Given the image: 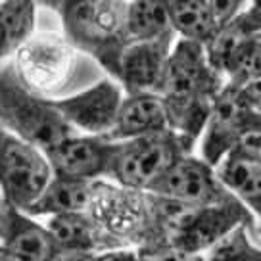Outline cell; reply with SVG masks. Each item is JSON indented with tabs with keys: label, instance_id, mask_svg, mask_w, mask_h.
<instances>
[{
	"label": "cell",
	"instance_id": "obj_9",
	"mask_svg": "<svg viewBox=\"0 0 261 261\" xmlns=\"http://www.w3.org/2000/svg\"><path fill=\"white\" fill-rule=\"evenodd\" d=\"M117 142L108 137L73 135L46 152L54 177L98 182L108 180Z\"/></svg>",
	"mask_w": 261,
	"mask_h": 261
},
{
	"label": "cell",
	"instance_id": "obj_12",
	"mask_svg": "<svg viewBox=\"0 0 261 261\" xmlns=\"http://www.w3.org/2000/svg\"><path fill=\"white\" fill-rule=\"evenodd\" d=\"M177 39V35H169L160 41L130 42L123 52L119 73L115 79L123 87L125 94L160 92L163 73Z\"/></svg>",
	"mask_w": 261,
	"mask_h": 261
},
{
	"label": "cell",
	"instance_id": "obj_17",
	"mask_svg": "<svg viewBox=\"0 0 261 261\" xmlns=\"http://www.w3.org/2000/svg\"><path fill=\"white\" fill-rule=\"evenodd\" d=\"M37 6L31 0L0 2V69L37 33Z\"/></svg>",
	"mask_w": 261,
	"mask_h": 261
},
{
	"label": "cell",
	"instance_id": "obj_11",
	"mask_svg": "<svg viewBox=\"0 0 261 261\" xmlns=\"http://www.w3.org/2000/svg\"><path fill=\"white\" fill-rule=\"evenodd\" d=\"M0 252L14 261H50L62 248L44 223L0 196Z\"/></svg>",
	"mask_w": 261,
	"mask_h": 261
},
{
	"label": "cell",
	"instance_id": "obj_21",
	"mask_svg": "<svg viewBox=\"0 0 261 261\" xmlns=\"http://www.w3.org/2000/svg\"><path fill=\"white\" fill-rule=\"evenodd\" d=\"M232 27L244 37H259L261 35V0L246 2V8L232 21Z\"/></svg>",
	"mask_w": 261,
	"mask_h": 261
},
{
	"label": "cell",
	"instance_id": "obj_1",
	"mask_svg": "<svg viewBox=\"0 0 261 261\" xmlns=\"http://www.w3.org/2000/svg\"><path fill=\"white\" fill-rule=\"evenodd\" d=\"M227 79L210 64L202 44L177 39L169 56L160 96L169 119V129L192 152L204 135L215 100Z\"/></svg>",
	"mask_w": 261,
	"mask_h": 261
},
{
	"label": "cell",
	"instance_id": "obj_15",
	"mask_svg": "<svg viewBox=\"0 0 261 261\" xmlns=\"http://www.w3.org/2000/svg\"><path fill=\"white\" fill-rule=\"evenodd\" d=\"M94 192H96V182L52 177L48 187L25 210V213L35 219L39 217L48 219V217L64 215V213L89 212Z\"/></svg>",
	"mask_w": 261,
	"mask_h": 261
},
{
	"label": "cell",
	"instance_id": "obj_14",
	"mask_svg": "<svg viewBox=\"0 0 261 261\" xmlns=\"http://www.w3.org/2000/svg\"><path fill=\"white\" fill-rule=\"evenodd\" d=\"M167 130L171 129L162 96L155 92H139L125 94L114 129L110 130L108 139L114 142H127L162 135Z\"/></svg>",
	"mask_w": 261,
	"mask_h": 261
},
{
	"label": "cell",
	"instance_id": "obj_5",
	"mask_svg": "<svg viewBox=\"0 0 261 261\" xmlns=\"http://www.w3.org/2000/svg\"><path fill=\"white\" fill-rule=\"evenodd\" d=\"M194 154L177 133L117 142L108 182L121 188L148 192V188L169 171L182 155Z\"/></svg>",
	"mask_w": 261,
	"mask_h": 261
},
{
	"label": "cell",
	"instance_id": "obj_16",
	"mask_svg": "<svg viewBox=\"0 0 261 261\" xmlns=\"http://www.w3.org/2000/svg\"><path fill=\"white\" fill-rule=\"evenodd\" d=\"M221 182L252 213L255 238L261 240V162L228 154L217 167Z\"/></svg>",
	"mask_w": 261,
	"mask_h": 261
},
{
	"label": "cell",
	"instance_id": "obj_4",
	"mask_svg": "<svg viewBox=\"0 0 261 261\" xmlns=\"http://www.w3.org/2000/svg\"><path fill=\"white\" fill-rule=\"evenodd\" d=\"M79 54L64 33H35L10 65L31 92L46 100H58L73 79Z\"/></svg>",
	"mask_w": 261,
	"mask_h": 261
},
{
	"label": "cell",
	"instance_id": "obj_8",
	"mask_svg": "<svg viewBox=\"0 0 261 261\" xmlns=\"http://www.w3.org/2000/svg\"><path fill=\"white\" fill-rule=\"evenodd\" d=\"M148 192L200 207L221 205L234 200V196L221 182L217 169L194 154L182 155L148 188Z\"/></svg>",
	"mask_w": 261,
	"mask_h": 261
},
{
	"label": "cell",
	"instance_id": "obj_20",
	"mask_svg": "<svg viewBox=\"0 0 261 261\" xmlns=\"http://www.w3.org/2000/svg\"><path fill=\"white\" fill-rule=\"evenodd\" d=\"M210 261H261V244L255 238L253 225H240L219 240L210 252Z\"/></svg>",
	"mask_w": 261,
	"mask_h": 261
},
{
	"label": "cell",
	"instance_id": "obj_3",
	"mask_svg": "<svg viewBox=\"0 0 261 261\" xmlns=\"http://www.w3.org/2000/svg\"><path fill=\"white\" fill-rule=\"evenodd\" d=\"M0 123L44 154L77 135L52 100L31 92L10 64L0 69Z\"/></svg>",
	"mask_w": 261,
	"mask_h": 261
},
{
	"label": "cell",
	"instance_id": "obj_18",
	"mask_svg": "<svg viewBox=\"0 0 261 261\" xmlns=\"http://www.w3.org/2000/svg\"><path fill=\"white\" fill-rule=\"evenodd\" d=\"M173 31L179 39L212 44L223 31L215 19L212 0H171L167 2Z\"/></svg>",
	"mask_w": 261,
	"mask_h": 261
},
{
	"label": "cell",
	"instance_id": "obj_22",
	"mask_svg": "<svg viewBox=\"0 0 261 261\" xmlns=\"http://www.w3.org/2000/svg\"><path fill=\"white\" fill-rule=\"evenodd\" d=\"M139 255L152 261H210L205 257V253H190L177 248H155L148 252H139Z\"/></svg>",
	"mask_w": 261,
	"mask_h": 261
},
{
	"label": "cell",
	"instance_id": "obj_24",
	"mask_svg": "<svg viewBox=\"0 0 261 261\" xmlns=\"http://www.w3.org/2000/svg\"><path fill=\"white\" fill-rule=\"evenodd\" d=\"M96 255L94 253H85V252H69V250H62L54 259L50 261H94Z\"/></svg>",
	"mask_w": 261,
	"mask_h": 261
},
{
	"label": "cell",
	"instance_id": "obj_6",
	"mask_svg": "<svg viewBox=\"0 0 261 261\" xmlns=\"http://www.w3.org/2000/svg\"><path fill=\"white\" fill-rule=\"evenodd\" d=\"M54 173L42 150L0 123V196L25 212L48 187Z\"/></svg>",
	"mask_w": 261,
	"mask_h": 261
},
{
	"label": "cell",
	"instance_id": "obj_23",
	"mask_svg": "<svg viewBox=\"0 0 261 261\" xmlns=\"http://www.w3.org/2000/svg\"><path fill=\"white\" fill-rule=\"evenodd\" d=\"M94 261H139V252L135 248H119L112 252L98 253Z\"/></svg>",
	"mask_w": 261,
	"mask_h": 261
},
{
	"label": "cell",
	"instance_id": "obj_10",
	"mask_svg": "<svg viewBox=\"0 0 261 261\" xmlns=\"http://www.w3.org/2000/svg\"><path fill=\"white\" fill-rule=\"evenodd\" d=\"M252 114L253 110L248 106L240 89L227 83L215 100L210 121L198 142L200 158L217 169L221 162L234 150Z\"/></svg>",
	"mask_w": 261,
	"mask_h": 261
},
{
	"label": "cell",
	"instance_id": "obj_2",
	"mask_svg": "<svg viewBox=\"0 0 261 261\" xmlns=\"http://www.w3.org/2000/svg\"><path fill=\"white\" fill-rule=\"evenodd\" d=\"M56 12L62 31L73 48L90 56L108 77L117 79L125 48L130 44L127 33V6L121 0H62L44 2Z\"/></svg>",
	"mask_w": 261,
	"mask_h": 261
},
{
	"label": "cell",
	"instance_id": "obj_19",
	"mask_svg": "<svg viewBox=\"0 0 261 261\" xmlns=\"http://www.w3.org/2000/svg\"><path fill=\"white\" fill-rule=\"evenodd\" d=\"M127 33L130 42L160 41L175 35L167 2L163 0H135L127 6Z\"/></svg>",
	"mask_w": 261,
	"mask_h": 261
},
{
	"label": "cell",
	"instance_id": "obj_7",
	"mask_svg": "<svg viewBox=\"0 0 261 261\" xmlns=\"http://www.w3.org/2000/svg\"><path fill=\"white\" fill-rule=\"evenodd\" d=\"M123 100L125 90L121 85L112 77H104L79 92L52 100V104L75 133L108 137L114 129Z\"/></svg>",
	"mask_w": 261,
	"mask_h": 261
},
{
	"label": "cell",
	"instance_id": "obj_13",
	"mask_svg": "<svg viewBox=\"0 0 261 261\" xmlns=\"http://www.w3.org/2000/svg\"><path fill=\"white\" fill-rule=\"evenodd\" d=\"M46 228L56 238L62 250L85 253H104L119 248H129L121 238L112 234L96 217L89 212L64 213L46 219Z\"/></svg>",
	"mask_w": 261,
	"mask_h": 261
},
{
	"label": "cell",
	"instance_id": "obj_25",
	"mask_svg": "<svg viewBox=\"0 0 261 261\" xmlns=\"http://www.w3.org/2000/svg\"><path fill=\"white\" fill-rule=\"evenodd\" d=\"M139 261H152V259H148V257H142V255H139Z\"/></svg>",
	"mask_w": 261,
	"mask_h": 261
}]
</instances>
